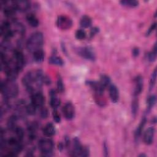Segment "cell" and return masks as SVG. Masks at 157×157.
Segmentation results:
<instances>
[{
	"label": "cell",
	"mask_w": 157,
	"mask_h": 157,
	"mask_svg": "<svg viewBox=\"0 0 157 157\" xmlns=\"http://www.w3.org/2000/svg\"><path fill=\"white\" fill-rule=\"evenodd\" d=\"M40 115L42 118H46L48 115V110L46 107H42L40 110Z\"/></svg>",
	"instance_id": "cell-33"
},
{
	"label": "cell",
	"mask_w": 157,
	"mask_h": 157,
	"mask_svg": "<svg viewBox=\"0 0 157 157\" xmlns=\"http://www.w3.org/2000/svg\"><path fill=\"white\" fill-rule=\"evenodd\" d=\"M156 23H152L151 25V26L149 27V28L147 29L146 35L147 36H150L153 32V31L156 29Z\"/></svg>",
	"instance_id": "cell-35"
},
{
	"label": "cell",
	"mask_w": 157,
	"mask_h": 157,
	"mask_svg": "<svg viewBox=\"0 0 157 157\" xmlns=\"http://www.w3.org/2000/svg\"><path fill=\"white\" fill-rule=\"evenodd\" d=\"M52 115H53V120L58 123L61 121V117H60V115L58 113V111L56 110V109H54V110L53 111V113H52Z\"/></svg>",
	"instance_id": "cell-34"
},
{
	"label": "cell",
	"mask_w": 157,
	"mask_h": 157,
	"mask_svg": "<svg viewBox=\"0 0 157 157\" xmlns=\"http://www.w3.org/2000/svg\"><path fill=\"white\" fill-rule=\"evenodd\" d=\"M157 54V47L156 44H155L152 50L148 54V59L150 62H153L156 60Z\"/></svg>",
	"instance_id": "cell-25"
},
{
	"label": "cell",
	"mask_w": 157,
	"mask_h": 157,
	"mask_svg": "<svg viewBox=\"0 0 157 157\" xmlns=\"http://www.w3.org/2000/svg\"><path fill=\"white\" fill-rule=\"evenodd\" d=\"M103 151H104V156H109V150H108V145L105 142H104L103 144Z\"/></svg>",
	"instance_id": "cell-36"
},
{
	"label": "cell",
	"mask_w": 157,
	"mask_h": 157,
	"mask_svg": "<svg viewBox=\"0 0 157 157\" xmlns=\"http://www.w3.org/2000/svg\"><path fill=\"white\" fill-rule=\"evenodd\" d=\"M146 122H147V118H146V117H144L142 118L139 126L137 127V128L135 131V132H134V138L136 141H137L139 140V139L140 138V137L142 134V132L143 131L144 128L146 124Z\"/></svg>",
	"instance_id": "cell-15"
},
{
	"label": "cell",
	"mask_w": 157,
	"mask_h": 157,
	"mask_svg": "<svg viewBox=\"0 0 157 157\" xmlns=\"http://www.w3.org/2000/svg\"><path fill=\"white\" fill-rule=\"evenodd\" d=\"M36 108L37 107L31 103L30 104H28L26 105V113L30 115H33L36 113Z\"/></svg>",
	"instance_id": "cell-31"
},
{
	"label": "cell",
	"mask_w": 157,
	"mask_h": 157,
	"mask_svg": "<svg viewBox=\"0 0 157 157\" xmlns=\"http://www.w3.org/2000/svg\"><path fill=\"white\" fill-rule=\"evenodd\" d=\"M45 102V98L40 92H37L32 94L31 96V103L34 105L36 107H43Z\"/></svg>",
	"instance_id": "cell-8"
},
{
	"label": "cell",
	"mask_w": 157,
	"mask_h": 157,
	"mask_svg": "<svg viewBox=\"0 0 157 157\" xmlns=\"http://www.w3.org/2000/svg\"><path fill=\"white\" fill-rule=\"evenodd\" d=\"M56 132L55 127L54 124L52 123H48L43 128L44 134L48 137L53 136Z\"/></svg>",
	"instance_id": "cell-16"
},
{
	"label": "cell",
	"mask_w": 157,
	"mask_h": 157,
	"mask_svg": "<svg viewBox=\"0 0 157 157\" xmlns=\"http://www.w3.org/2000/svg\"><path fill=\"white\" fill-rule=\"evenodd\" d=\"M1 93L5 100L15 98L18 94V86L14 81L7 80L1 83Z\"/></svg>",
	"instance_id": "cell-1"
},
{
	"label": "cell",
	"mask_w": 157,
	"mask_h": 157,
	"mask_svg": "<svg viewBox=\"0 0 157 157\" xmlns=\"http://www.w3.org/2000/svg\"><path fill=\"white\" fill-rule=\"evenodd\" d=\"M139 53H140V51H139V48L137 47H136V48H134L132 49V55L135 57L139 55Z\"/></svg>",
	"instance_id": "cell-37"
},
{
	"label": "cell",
	"mask_w": 157,
	"mask_h": 157,
	"mask_svg": "<svg viewBox=\"0 0 157 157\" xmlns=\"http://www.w3.org/2000/svg\"><path fill=\"white\" fill-rule=\"evenodd\" d=\"M33 59L37 63H41L44 61V52L42 49L37 50L33 53Z\"/></svg>",
	"instance_id": "cell-20"
},
{
	"label": "cell",
	"mask_w": 157,
	"mask_h": 157,
	"mask_svg": "<svg viewBox=\"0 0 157 157\" xmlns=\"http://www.w3.org/2000/svg\"><path fill=\"white\" fill-rule=\"evenodd\" d=\"M156 74H157L156 69H155L154 71L153 72V73L151 74V78L150 80V90H151L155 85L156 80Z\"/></svg>",
	"instance_id": "cell-29"
},
{
	"label": "cell",
	"mask_w": 157,
	"mask_h": 157,
	"mask_svg": "<svg viewBox=\"0 0 157 157\" xmlns=\"http://www.w3.org/2000/svg\"><path fill=\"white\" fill-rule=\"evenodd\" d=\"M139 156H146V155H145V154H140V155H139Z\"/></svg>",
	"instance_id": "cell-39"
},
{
	"label": "cell",
	"mask_w": 157,
	"mask_h": 157,
	"mask_svg": "<svg viewBox=\"0 0 157 157\" xmlns=\"http://www.w3.org/2000/svg\"><path fill=\"white\" fill-rule=\"evenodd\" d=\"M109 92L112 102L113 103L118 102L120 98V93L117 86L113 84H110L109 86Z\"/></svg>",
	"instance_id": "cell-11"
},
{
	"label": "cell",
	"mask_w": 157,
	"mask_h": 157,
	"mask_svg": "<svg viewBox=\"0 0 157 157\" xmlns=\"http://www.w3.org/2000/svg\"><path fill=\"white\" fill-rule=\"evenodd\" d=\"M15 135H16V137L20 141H21L24 137V131L23 129L22 128L17 126V128L15 129V130L14 131Z\"/></svg>",
	"instance_id": "cell-27"
},
{
	"label": "cell",
	"mask_w": 157,
	"mask_h": 157,
	"mask_svg": "<svg viewBox=\"0 0 157 157\" xmlns=\"http://www.w3.org/2000/svg\"><path fill=\"white\" fill-rule=\"evenodd\" d=\"M48 63L56 66H63L64 64V61L62 58L55 55H53L49 58Z\"/></svg>",
	"instance_id": "cell-22"
},
{
	"label": "cell",
	"mask_w": 157,
	"mask_h": 157,
	"mask_svg": "<svg viewBox=\"0 0 157 157\" xmlns=\"http://www.w3.org/2000/svg\"><path fill=\"white\" fill-rule=\"evenodd\" d=\"M75 37L78 40H83L84 39H85L86 34L85 33V31L83 29H80L76 31L75 32Z\"/></svg>",
	"instance_id": "cell-30"
},
{
	"label": "cell",
	"mask_w": 157,
	"mask_h": 157,
	"mask_svg": "<svg viewBox=\"0 0 157 157\" xmlns=\"http://www.w3.org/2000/svg\"><path fill=\"white\" fill-rule=\"evenodd\" d=\"M11 61L14 67L20 72L25 66V57L20 50L14 49L13 50Z\"/></svg>",
	"instance_id": "cell-4"
},
{
	"label": "cell",
	"mask_w": 157,
	"mask_h": 157,
	"mask_svg": "<svg viewBox=\"0 0 157 157\" xmlns=\"http://www.w3.org/2000/svg\"><path fill=\"white\" fill-rule=\"evenodd\" d=\"M26 21L33 28L38 26L39 24L38 18L34 14L32 13H29L26 16Z\"/></svg>",
	"instance_id": "cell-18"
},
{
	"label": "cell",
	"mask_w": 157,
	"mask_h": 157,
	"mask_svg": "<svg viewBox=\"0 0 157 157\" xmlns=\"http://www.w3.org/2000/svg\"><path fill=\"white\" fill-rule=\"evenodd\" d=\"M56 87H57V90L59 92L62 93L64 91V83H63V81L62 80V78L61 77V76L59 75L58 78H57V82H56Z\"/></svg>",
	"instance_id": "cell-28"
},
{
	"label": "cell",
	"mask_w": 157,
	"mask_h": 157,
	"mask_svg": "<svg viewBox=\"0 0 157 157\" xmlns=\"http://www.w3.org/2000/svg\"><path fill=\"white\" fill-rule=\"evenodd\" d=\"M155 128L153 127H149L144 132V142L146 145H151L153 142L155 137Z\"/></svg>",
	"instance_id": "cell-10"
},
{
	"label": "cell",
	"mask_w": 157,
	"mask_h": 157,
	"mask_svg": "<svg viewBox=\"0 0 157 157\" xmlns=\"http://www.w3.org/2000/svg\"><path fill=\"white\" fill-rule=\"evenodd\" d=\"M120 2L122 6L128 7H136L139 5V2L135 0L121 1Z\"/></svg>",
	"instance_id": "cell-23"
},
{
	"label": "cell",
	"mask_w": 157,
	"mask_h": 157,
	"mask_svg": "<svg viewBox=\"0 0 157 157\" xmlns=\"http://www.w3.org/2000/svg\"><path fill=\"white\" fill-rule=\"evenodd\" d=\"M110 77L105 75V74H102L101 75V77H100V80H99V82L104 87H107V86H109V85H110Z\"/></svg>",
	"instance_id": "cell-24"
},
{
	"label": "cell",
	"mask_w": 157,
	"mask_h": 157,
	"mask_svg": "<svg viewBox=\"0 0 157 157\" xmlns=\"http://www.w3.org/2000/svg\"><path fill=\"white\" fill-rule=\"evenodd\" d=\"M63 113L66 120H71L74 118L75 116V108L74 105L69 102L65 104L63 107Z\"/></svg>",
	"instance_id": "cell-7"
},
{
	"label": "cell",
	"mask_w": 157,
	"mask_h": 157,
	"mask_svg": "<svg viewBox=\"0 0 157 157\" xmlns=\"http://www.w3.org/2000/svg\"><path fill=\"white\" fill-rule=\"evenodd\" d=\"M38 147L43 153L44 156H52L54 149V143L52 140L50 139H42L39 141Z\"/></svg>",
	"instance_id": "cell-3"
},
{
	"label": "cell",
	"mask_w": 157,
	"mask_h": 157,
	"mask_svg": "<svg viewBox=\"0 0 157 157\" xmlns=\"http://www.w3.org/2000/svg\"><path fill=\"white\" fill-rule=\"evenodd\" d=\"M156 96L155 95H151L150 97H148L147 100V112H149L151 109L154 107L155 103H156Z\"/></svg>",
	"instance_id": "cell-26"
},
{
	"label": "cell",
	"mask_w": 157,
	"mask_h": 157,
	"mask_svg": "<svg viewBox=\"0 0 157 157\" xmlns=\"http://www.w3.org/2000/svg\"><path fill=\"white\" fill-rule=\"evenodd\" d=\"M139 107V99L137 96H134L133 99L132 100L131 102V113L134 117H135L138 112Z\"/></svg>",
	"instance_id": "cell-19"
},
{
	"label": "cell",
	"mask_w": 157,
	"mask_h": 157,
	"mask_svg": "<svg viewBox=\"0 0 157 157\" xmlns=\"http://www.w3.org/2000/svg\"><path fill=\"white\" fill-rule=\"evenodd\" d=\"M92 24V20L91 18L88 16V15H84L83 16L80 21V25L82 28H87L91 26Z\"/></svg>",
	"instance_id": "cell-21"
},
{
	"label": "cell",
	"mask_w": 157,
	"mask_h": 157,
	"mask_svg": "<svg viewBox=\"0 0 157 157\" xmlns=\"http://www.w3.org/2000/svg\"><path fill=\"white\" fill-rule=\"evenodd\" d=\"M98 32H99V29L98 28H96V27L93 28L91 29V31H90V36H93L94 35L96 34Z\"/></svg>",
	"instance_id": "cell-38"
},
{
	"label": "cell",
	"mask_w": 157,
	"mask_h": 157,
	"mask_svg": "<svg viewBox=\"0 0 157 157\" xmlns=\"http://www.w3.org/2000/svg\"><path fill=\"white\" fill-rule=\"evenodd\" d=\"M56 25L61 29L67 30L72 27V21L67 16L59 15L56 20Z\"/></svg>",
	"instance_id": "cell-5"
},
{
	"label": "cell",
	"mask_w": 157,
	"mask_h": 157,
	"mask_svg": "<svg viewBox=\"0 0 157 157\" xmlns=\"http://www.w3.org/2000/svg\"><path fill=\"white\" fill-rule=\"evenodd\" d=\"M14 4L17 10L20 12H25L28 10L31 6V3L27 0L14 1Z\"/></svg>",
	"instance_id": "cell-12"
},
{
	"label": "cell",
	"mask_w": 157,
	"mask_h": 157,
	"mask_svg": "<svg viewBox=\"0 0 157 157\" xmlns=\"http://www.w3.org/2000/svg\"><path fill=\"white\" fill-rule=\"evenodd\" d=\"M78 53L83 58L90 61H94L96 59L95 53L93 48L90 47H84L78 48Z\"/></svg>",
	"instance_id": "cell-6"
},
{
	"label": "cell",
	"mask_w": 157,
	"mask_h": 157,
	"mask_svg": "<svg viewBox=\"0 0 157 157\" xmlns=\"http://www.w3.org/2000/svg\"><path fill=\"white\" fill-rule=\"evenodd\" d=\"M90 155V150L89 148L87 147H82L80 153L79 154V156H82V157H86Z\"/></svg>",
	"instance_id": "cell-32"
},
{
	"label": "cell",
	"mask_w": 157,
	"mask_h": 157,
	"mask_svg": "<svg viewBox=\"0 0 157 157\" xmlns=\"http://www.w3.org/2000/svg\"><path fill=\"white\" fill-rule=\"evenodd\" d=\"M88 85L97 93L98 94H102L104 93L105 88L99 82L96 81H88Z\"/></svg>",
	"instance_id": "cell-13"
},
{
	"label": "cell",
	"mask_w": 157,
	"mask_h": 157,
	"mask_svg": "<svg viewBox=\"0 0 157 157\" xmlns=\"http://www.w3.org/2000/svg\"><path fill=\"white\" fill-rule=\"evenodd\" d=\"M134 91H133V95L134 96H137L139 95L144 87V80L143 78L140 75L137 76L134 80Z\"/></svg>",
	"instance_id": "cell-9"
},
{
	"label": "cell",
	"mask_w": 157,
	"mask_h": 157,
	"mask_svg": "<svg viewBox=\"0 0 157 157\" xmlns=\"http://www.w3.org/2000/svg\"><path fill=\"white\" fill-rule=\"evenodd\" d=\"M50 106L53 109H56L60 105L61 101L56 96L55 91L53 90H52L50 91Z\"/></svg>",
	"instance_id": "cell-14"
},
{
	"label": "cell",
	"mask_w": 157,
	"mask_h": 157,
	"mask_svg": "<svg viewBox=\"0 0 157 157\" xmlns=\"http://www.w3.org/2000/svg\"><path fill=\"white\" fill-rule=\"evenodd\" d=\"M17 116L16 115H11L7 120V126L9 130L14 131L17 127Z\"/></svg>",
	"instance_id": "cell-17"
},
{
	"label": "cell",
	"mask_w": 157,
	"mask_h": 157,
	"mask_svg": "<svg viewBox=\"0 0 157 157\" xmlns=\"http://www.w3.org/2000/svg\"><path fill=\"white\" fill-rule=\"evenodd\" d=\"M44 44V36L40 32H35L32 34L28 38L26 47L27 50L31 53L35 51L42 49Z\"/></svg>",
	"instance_id": "cell-2"
}]
</instances>
